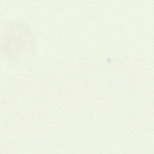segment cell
<instances>
[{
  "label": "cell",
  "instance_id": "1",
  "mask_svg": "<svg viewBox=\"0 0 154 154\" xmlns=\"http://www.w3.org/2000/svg\"><path fill=\"white\" fill-rule=\"evenodd\" d=\"M9 35L5 38L3 43L4 50L10 57L20 60L24 56L29 45V38L20 33Z\"/></svg>",
  "mask_w": 154,
  "mask_h": 154
}]
</instances>
